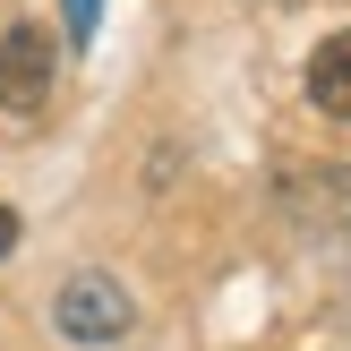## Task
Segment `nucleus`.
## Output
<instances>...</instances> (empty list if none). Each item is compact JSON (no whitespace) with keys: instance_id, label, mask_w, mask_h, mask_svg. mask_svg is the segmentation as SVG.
Masks as SVG:
<instances>
[{"instance_id":"obj_1","label":"nucleus","mask_w":351,"mask_h":351,"mask_svg":"<svg viewBox=\"0 0 351 351\" xmlns=\"http://www.w3.org/2000/svg\"><path fill=\"white\" fill-rule=\"evenodd\" d=\"M51 77H60V43H51L43 17H17L0 34V112H43Z\"/></svg>"},{"instance_id":"obj_2","label":"nucleus","mask_w":351,"mask_h":351,"mask_svg":"<svg viewBox=\"0 0 351 351\" xmlns=\"http://www.w3.org/2000/svg\"><path fill=\"white\" fill-rule=\"evenodd\" d=\"M51 326H60L69 343H120L137 326V300L112 283V274H69L60 300H51Z\"/></svg>"},{"instance_id":"obj_3","label":"nucleus","mask_w":351,"mask_h":351,"mask_svg":"<svg viewBox=\"0 0 351 351\" xmlns=\"http://www.w3.org/2000/svg\"><path fill=\"white\" fill-rule=\"evenodd\" d=\"M283 215L317 223V232H351V171H300V180H283Z\"/></svg>"},{"instance_id":"obj_4","label":"nucleus","mask_w":351,"mask_h":351,"mask_svg":"<svg viewBox=\"0 0 351 351\" xmlns=\"http://www.w3.org/2000/svg\"><path fill=\"white\" fill-rule=\"evenodd\" d=\"M308 103H317L326 120H351V26L308 51Z\"/></svg>"},{"instance_id":"obj_5","label":"nucleus","mask_w":351,"mask_h":351,"mask_svg":"<svg viewBox=\"0 0 351 351\" xmlns=\"http://www.w3.org/2000/svg\"><path fill=\"white\" fill-rule=\"evenodd\" d=\"M60 17H69V43H95V17H103V0H60Z\"/></svg>"},{"instance_id":"obj_6","label":"nucleus","mask_w":351,"mask_h":351,"mask_svg":"<svg viewBox=\"0 0 351 351\" xmlns=\"http://www.w3.org/2000/svg\"><path fill=\"white\" fill-rule=\"evenodd\" d=\"M17 249V206H0V257Z\"/></svg>"}]
</instances>
